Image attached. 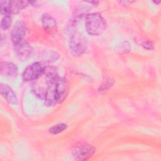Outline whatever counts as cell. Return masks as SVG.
I'll return each instance as SVG.
<instances>
[{"mask_svg":"<svg viewBox=\"0 0 161 161\" xmlns=\"http://www.w3.org/2000/svg\"><path fill=\"white\" fill-rule=\"evenodd\" d=\"M11 23H12V18H11V14L4 16V17L1 19V24H0L1 29L3 30H6L8 29L11 26Z\"/></svg>","mask_w":161,"mask_h":161,"instance_id":"14","label":"cell"},{"mask_svg":"<svg viewBox=\"0 0 161 161\" xmlns=\"http://www.w3.org/2000/svg\"><path fill=\"white\" fill-rule=\"evenodd\" d=\"M13 47L16 57L22 61L30 57L33 52L32 47L25 40L13 45Z\"/></svg>","mask_w":161,"mask_h":161,"instance_id":"6","label":"cell"},{"mask_svg":"<svg viewBox=\"0 0 161 161\" xmlns=\"http://www.w3.org/2000/svg\"><path fill=\"white\" fill-rule=\"evenodd\" d=\"M95 151L93 146L86 143H80L73 147L72 155L76 160H86L94 155Z\"/></svg>","mask_w":161,"mask_h":161,"instance_id":"4","label":"cell"},{"mask_svg":"<svg viewBox=\"0 0 161 161\" xmlns=\"http://www.w3.org/2000/svg\"><path fill=\"white\" fill-rule=\"evenodd\" d=\"M0 91L1 96L9 104H16L18 103L17 97L13 90L8 84L1 83L0 85Z\"/></svg>","mask_w":161,"mask_h":161,"instance_id":"9","label":"cell"},{"mask_svg":"<svg viewBox=\"0 0 161 161\" xmlns=\"http://www.w3.org/2000/svg\"><path fill=\"white\" fill-rule=\"evenodd\" d=\"M45 66L40 62L32 63L29 65L23 71L22 78L25 81L36 80L44 73Z\"/></svg>","mask_w":161,"mask_h":161,"instance_id":"5","label":"cell"},{"mask_svg":"<svg viewBox=\"0 0 161 161\" xmlns=\"http://www.w3.org/2000/svg\"><path fill=\"white\" fill-rule=\"evenodd\" d=\"M67 125L65 123H58L49 129V133L52 135H57L66 130Z\"/></svg>","mask_w":161,"mask_h":161,"instance_id":"13","label":"cell"},{"mask_svg":"<svg viewBox=\"0 0 161 161\" xmlns=\"http://www.w3.org/2000/svg\"><path fill=\"white\" fill-rule=\"evenodd\" d=\"M0 12H1V14L4 16L11 14L9 13V1H1Z\"/></svg>","mask_w":161,"mask_h":161,"instance_id":"15","label":"cell"},{"mask_svg":"<svg viewBox=\"0 0 161 161\" xmlns=\"http://www.w3.org/2000/svg\"><path fill=\"white\" fill-rule=\"evenodd\" d=\"M85 28L87 32L92 36L101 35L106 28L104 18L98 13L86 14L85 18Z\"/></svg>","mask_w":161,"mask_h":161,"instance_id":"2","label":"cell"},{"mask_svg":"<svg viewBox=\"0 0 161 161\" xmlns=\"http://www.w3.org/2000/svg\"><path fill=\"white\" fill-rule=\"evenodd\" d=\"M26 28L25 24L21 20L16 21L11 33V39L13 45H16L25 40L24 37L26 35Z\"/></svg>","mask_w":161,"mask_h":161,"instance_id":"7","label":"cell"},{"mask_svg":"<svg viewBox=\"0 0 161 161\" xmlns=\"http://www.w3.org/2000/svg\"><path fill=\"white\" fill-rule=\"evenodd\" d=\"M140 45H142L144 48H145L147 50H152L154 47L153 42L148 41V40H145L142 42H140Z\"/></svg>","mask_w":161,"mask_h":161,"instance_id":"16","label":"cell"},{"mask_svg":"<svg viewBox=\"0 0 161 161\" xmlns=\"http://www.w3.org/2000/svg\"><path fill=\"white\" fill-rule=\"evenodd\" d=\"M28 1H20V0H13L9 1V13L16 14L25 8L28 5Z\"/></svg>","mask_w":161,"mask_h":161,"instance_id":"10","label":"cell"},{"mask_svg":"<svg viewBox=\"0 0 161 161\" xmlns=\"http://www.w3.org/2000/svg\"><path fill=\"white\" fill-rule=\"evenodd\" d=\"M134 1H119V4L121 5V6H129L130 4H131Z\"/></svg>","mask_w":161,"mask_h":161,"instance_id":"17","label":"cell"},{"mask_svg":"<svg viewBox=\"0 0 161 161\" xmlns=\"http://www.w3.org/2000/svg\"><path fill=\"white\" fill-rule=\"evenodd\" d=\"M153 3H155V4H159V3H160V1H153Z\"/></svg>","mask_w":161,"mask_h":161,"instance_id":"18","label":"cell"},{"mask_svg":"<svg viewBox=\"0 0 161 161\" xmlns=\"http://www.w3.org/2000/svg\"><path fill=\"white\" fill-rule=\"evenodd\" d=\"M42 23L45 30L52 32L57 26V23L55 19L47 14H43L42 17Z\"/></svg>","mask_w":161,"mask_h":161,"instance_id":"11","label":"cell"},{"mask_svg":"<svg viewBox=\"0 0 161 161\" xmlns=\"http://www.w3.org/2000/svg\"><path fill=\"white\" fill-rule=\"evenodd\" d=\"M114 82V79L109 77H107L102 83V84L98 88V91L101 93L104 92L105 91H106L108 89H109L111 87H112V86L113 85Z\"/></svg>","mask_w":161,"mask_h":161,"instance_id":"12","label":"cell"},{"mask_svg":"<svg viewBox=\"0 0 161 161\" xmlns=\"http://www.w3.org/2000/svg\"><path fill=\"white\" fill-rule=\"evenodd\" d=\"M18 72V68L12 62H4L1 64V74L8 78H14Z\"/></svg>","mask_w":161,"mask_h":161,"instance_id":"8","label":"cell"},{"mask_svg":"<svg viewBox=\"0 0 161 161\" xmlns=\"http://www.w3.org/2000/svg\"><path fill=\"white\" fill-rule=\"evenodd\" d=\"M69 84L64 77H59L56 80L47 84L44 102L47 106H53L61 103L67 96Z\"/></svg>","mask_w":161,"mask_h":161,"instance_id":"1","label":"cell"},{"mask_svg":"<svg viewBox=\"0 0 161 161\" xmlns=\"http://www.w3.org/2000/svg\"><path fill=\"white\" fill-rule=\"evenodd\" d=\"M87 48V40L80 34L75 33L69 39L70 52L74 57H79L84 54Z\"/></svg>","mask_w":161,"mask_h":161,"instance_id":"3","label":"cell"}]
</instances>
